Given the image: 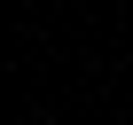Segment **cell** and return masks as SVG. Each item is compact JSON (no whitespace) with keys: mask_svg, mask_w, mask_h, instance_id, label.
Masks as SVG:
<instances>
[]
</instances>
